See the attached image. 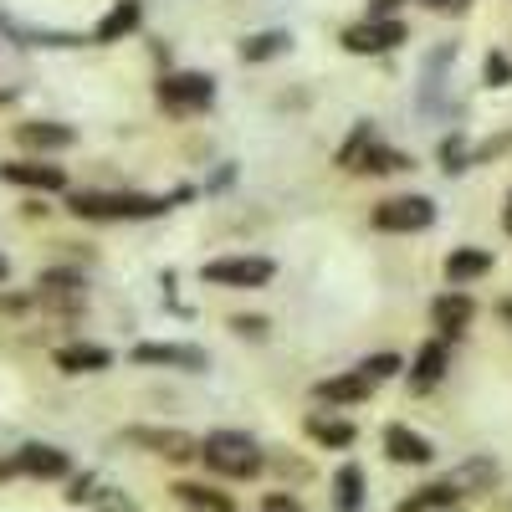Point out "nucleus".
Wrapping results in <instances>:
<instances>
[{
    "label": "nucleus",
    "instance_id": "f257e3e1",
    "mask_svg": "<svg viewBox=\"0 0 512 512\" xmlns=\"http://www.w3.org/2000/svg\"><path fill=\"white\" fill-rule=\"evenodd\" d=\"M190 190L180 195H103V190H82L72 195V216L82 221H149V216H164L175 200H185Z\"/></svg>",
    "mask_w": 512,
    "mask_h": 512
},
{
    "label": "nucleus",
    "instance_id": "f03ea898",
    "mask_svg": "<svg viewBox=\"0 0 512 512\" xmlns=\"http://www.w3.org/2000/svg\"><path fill=\"white\" fill-rule=\"evenodd\" d=\"M200 461H205L216 477L246 482V477L262 472V446H256L251 436H241V431H210V436L200 441Z\"/></svg>",
    "mask_w": 512,
    "mask_h": 512
},
{
    "label": "nucleus",
    "instance_id": "7ed1b4c3",
    "mask_svg": "<svg viewBox=\"0 0 512 512\" xmlns=\"http://www.w3.org/2000/svg\"><path fill=\"white\" fill-rule=\"evenodd\" d=\"M338 164L359 169V175H390V169H405V154H395L390 144H379L374 128H354V139L338 149Z\"/></svg>",
    "mask_w": 512,
    "mask_h": 512
},
{
    "label": "nucleus",
    "instance_id": "20e7f679",
    "mask_svg": "<svg viewBox=\"0 0 512 512\" xmlns=\"http://www.w3.org/2000/svg\"><path fill=\"white\" fill-rule=\"evenodd\" d=\"M374 231H425L436 221V200H425V195H390V200H379L374 205Z\"/></svg>",
    "mask_w": 512,
    "mask_h": 512
},
{
    "label": "nucleus",
    "instance_id": "39448f33",
    "mask_svg": "<svg viewBox=\"0 0 512 512\" xmlns=\"http://www.w3.org/2000/svg\"><path fill=\"white\" fill-rule=\"evenodd\" d=\"M159 103L175 108V113H200V108L216 103V82L205 72H169L159 82Z\"/></svg>",
    "mask_w": 512,
    "mask_h": 512
},
{
    "label": "nucleus",
    "instance_id": "423d86ee",
    "mask_svg": "<svg viewBox=\"0 0 512 512\" xmlns=\"http://www.w3.org/2000/svg\"><path fill=\"white\" fill-rule=\"evenodd\" d=\"M272 262L267 256H221V262H205L200 267V277L210 282V287H262V282H272Z\"/></svg>",
    "mask_w": 512,
    "mask_h": 512
},
{
    "label": "nucleus",
    "instance_id": "0eeeda50",
    "mask_svg": "<svg viewBox=\"0 0 512 512\" xmlns=\"http://www.w3.org/2000/svg\"><path fill=\"white\" fill-rule=\"evenodd\" d=\"M123 441H134L139 451H154L164 461H195L200 456V441L185 431H169V425H128Z\"/></svg>",
    "mask_w": 512,
    "mask_h": 512
},
{
    "label": "nucleus",
    "instance_id": "6e6552de",
    "mask_svg": "<svg viewBox=\"0 0 512 512\" xmlns=\"http://www.w3.org/2000/svg\"><path fill=\"white\" fill-rule=\"evenodd\" d=\"M405 41V26L400 21H364V26H349L344 31V47L349 52H359V57H379V52H395Z\"/></svg>",
    "mask_w": 512,
    "mask_h": 512
},
{
    "label": "nucleus",
    "instance_id": "1a4fd4ad",
    "mask_svg": "<svg viewBox=\"0 0 512 512\" xmlns=\"http://www.w3.org/2000/svg\"><path fill=\"white\" fill-rule=\"evenodd\" d=\"M67 451H57V446H41V441H31V446H21L16 451V472H26V477H41V482H57V477H67Z\"/></svg>",
    "mask_w": 512,
    "mask_h": 512
},
{
    "label": "nucleus",
    "instance_id": "9d476101",
    "mask_svg": "<svg viewBox=\"0 0 512 512\" xmlns=\"http://www.w3.org/2000/svg\"><path fill=\"white\" fill-rule=\"evenodd\" d=\"M0 180L6 185H26V190H62L67 175L57 164H41V159H16V164H0Z\"/></svg>",
    "mask_w": 512,
    "mask_h": 512
},
{
    "label": "nucleus",
    "instance_id": "9b49d317",
    "mask_svg": "<svg viewBox=\"0 0 512 512\" xmlns=\"http://www.w3.org/2000/svg\"><path fill=\"white\" fill-rule=\"evenodd\" d=\"M472 297H466V292H441L436 297V303H431V323H436V333L446 338V344H451V338H461V328L466 323H472Z\"/></svg>",
    "mask_w": 512,
    "mask_h": 512
},
{
    "label": "nucleus",
    "instance_id": "f8f14e48",
    "mask_svg": "<svg viewBox=\"0 0 512 512\" xmlns=\"http://www.w3.org/2000/svg\"><path fill=\"white\" fill-rule=\"evenodd\" d=\"M446 374V338H431V344H420L415 364H410V390L425 395V390H436Z\"/></svg>",
    "mask_w": 512,
    "mask_h": 512
},
{
    "label": "nucleus",
    "instance_id": "ddd939ff",
    "mask_svg": "<svg viewBox=\"0 0 512 512\" xmlns=\"http://www.w3.org/2000/svg\"><path fill=\"white\" fill-rule=\"evenodd\" d=\"M384 451H390V461H400V466H425L436 456V446L425 436H415L410 425H390V431H384Z\"/></svg>",
    "mask_w": 512,
    "mask_h": 512
},
{
    "label": "nucleus",
    "instance_id": "4468645a",
    "mask_svg": "<svg viewBox=\"0 0 512 512\" xmlns=\"http://www.w3.org/2000/svg\"><path fill=\"white\" fill-rule=\"evenodd\" d=\"M497 477H502V466H497L492 456H472V461H461L456 472L446 477V487H456L461 497H466V492H492Z\"/></svg>",
    "mask_w": 512,
    "mask_h": 512
},
{
    "label": "nucleus",
    "instance_id": "2eb2a0df",
    "mask_svg": "<svg viewBox=\"0 0 512 512\" xmlns=\"http://www.w3.org/2000/svg\"><path fill=\"white\" fill-rule=\"evenodd\" d=\"M134 364H169V369H205V354L190 344H139Z\"/></svg>",
    "mask_w": 512,
    "mask_h": 512
},
{
    "label": "nucleus",
    "instance_id": "dca6fc26",
    "mask_svg": "<svg viewBox=\"0 0 512 512\" xmlns=\"http://www.w3.org/2000/svg\"><path fill=\"white\" fill-rule=\"evenodd\" d=\"M369 390H374V384L354 369V374H338V379H318V390H313V395H318L323 405H354V400H364Z\"/></svg>",
    "mask_w": 512,
    "mask_h": 512
},
{
    "label": "nucleus",
    "instance_id": "f3484780",
    "mask_svg": "<svg viewBox=\"0 0 512 512\" xmlns=\"http://www.w3.org/2000/svg\"><path fill=\"white\" fill-rule=\"evenodd\" d=\"M108 364H113V354L98 349V344H67V349H57V369L62 374H98Z\"/></svg>",
    "mask_w": 512,
    "mask_h": 512
},
{
    "label": "nucleus",
    "instance_id": "a211bd4d",
    "mask_svg": "<svg viewBox=\"0 0 512 512\" xmlns=\"http://www.w3.org/2000/svg\"><path fill=\"white\" fill-rule=\"evenodd\" d=\"M456 507H461V492L446 487V482H436V487H420L415 497H405L395 512H456Z\"/></svg>",
    "mask_w": 512,
    "mask_h": 512
},
{
    "label": "nucleus",
    "instance_id": "6ab92c4d",
    "mask_svg": "<svg viewBox=\"0 0 512 512\" xmlns=\"http://www.w3.org/2000/svg\"><path fill=\"white\" fill-rule=\"evenodd\" d=\"M487 272H492V256L477 251V246H461V251L446 256V277H451V282H477V277H487Z\"/></svg>",
    "mask_w": 512,
    "mask_h": 512
},
{
    "label": "nucleus",
    "instance_id": "aec40b11",
    "mask_svg": "<svg viewBox=\"0 0 512 512\" xmlns=\"http://www.w3.org/2000/svg\"><path fill=\"white\" fill-rule=\"evenodd\" d=\"M16 139H21L26 149H67V144H72V128H67V123H21Z\"/></svg>",
    "mask_w": 512,
    "mask_h": 512
},
{
    "label": "nucleus",
    "instance_id": "412c9836",
    "mask_svg": "<svg viewBox=\"0 0 512 512\" xmlns=\"http://www.w3.org/2000/svg\"><path fill=\"white\" fill-rule=\"evenodd\" d=\"M308 436H313L318 446L338 451V446H354V425L338 420V415H308Z\"/></svg>",
    "mask_w": 512,
    "mask_h": 512
},
{
    "label": "nucleus",
    "instance_id": "4be33fe9",
    "mask_svg": "<svg viewBox=\"0 0 512 512\" xmlns=\"http://www.w3.org/2000/svg\"><path fill=\"white\" fill-rule=\"evenodd\" d=\"M139 26V0H118V6L98 21V31H93V41H118V36H128Z\"/></svg>",
    "mask_w": 512,
    "mask_h": 512
},
{
    "label": "nucleus",
    "instance_id": "5701e85b",
    "mask_svg": "<svg viewBox=\"0 0 512 512\" xmlns=\"http://www.w3.org/2000/svg\"><path fill=\"white\" fill-rule=\"evenodd\" d=\"M175 497H180L185 507H195V512H231V497H226V492L200 487V482H180V487H175Z\"/></svg>",
    "mask_w": 512,
    "mask_h": 512
},
{
    "label": "nucleus",
    "instance_id": "b1692460",
    "mask_svg": "<svg viewBox=\"0 0 512 512\" xmlns=\"http://www.w3.org/2000/svg\"><path fill=\"white\" fill-rule=\"evenodd\" d=\"M333 492H338V512H359L364 507V472L359 466H338Z\"/></svg>",
    "mask_w": 512,
    "mask_h": 512
},
{
    "label": "nucleus",
    "instance_id": "393cba45",
    "mask_svg": "<svg viewBox=\"0 0 512 512\" xmlns=\"http://www.w3.org/2000/svg\"><path fill=\"white\" fill-rule=\"evenodd\" d=\"M282 52H287V36L282 31H262V36H251L246 47H241L246 62H267V57H282Z\"/></svg>",
    "mask_w": 512,
    "mask_h": 512
},
{
    "label": "nucleus",
    "instance_id": "a878e982",
    "mask_svg": "<svg viewBox=\"0 0 512 512\" xmlns=\"http://www.w3.org/2000/svg\"><path fill=\"white\" fill-rule=\"evenodd\" d=\"M359 374H364L369 384H384V379H395V374H400V354H369V359L359 364Z\"/></svg>",
    "mask_w": 512,
    "mask_h": 512
},
{
    "label": "nucleus",
    "instance_id": "bb28decb",
    "mask_svg": "<svg viewBox=\"0 0 512 512\" xmlns=\"http://www.w3.org/2000/svg\"><path fill=\"white\" fill-rule=\"evenodd\" d=\"M507 82H512V62L502 52H492L487 57V88H507Z\"/></svg>",
    "mask_w": 512,
    "mask_h": 512
},
{
    "label": "nucleus",
    "instance_id": "cd10ccee",
    "mask_svg": "<svg viewBox=\"0 0 512 512\" xmlns=\"http://www.w3.org/2000/svg\"><path fill=\"white\" fill-rule=\"evenodd\" d=\"M36 287H41V292H77V287H82V277H77V272H47Z\"/></svg>",
    "mask_w": 512,
    "mask_h": 512
},
{
    "label": "nucleus",
    "instance_id": "c85d7f7f",
    "mask_svg": "<svg viewBox=\"0 0 512 512\" xmlns=\"http://www.w3.org/2000/svg\"><path fill=\"white\" fill-rule=\"evenodd\" d=\"M441 169H446V175H456V169H466V144L461 139H446V149H441Z\"/></svg>",
    "mask_w": 512,
    "mask_h": 512
},
{
    "label": "nucleus",
    "instance_id": "c756f323",
    "mask_svg": "<svg viewBox=\"0 0 512 512\" xmlns=\"http://www.w3.org/2000/svg\"><path fill=\"white\" fill-rule=\"evenodd\" d=\"M93 507H98V512H139L123 492H98V497H93Z\"/></svg>",
    "mask_w": 512,
    "mask_h": 512
},
{
    "label": "nucleus",
    "instance_id": "7c9ffc66",
    "mask_svg": "<svg viewBox=\"0 0 512 512\" xmlns=\"http://www.w3.org/2000/svg\"><path fill=\"white\" fill-rule=\"evenodd\" d=\"M231 328H236L241 338H262V333H267V318H236Z\"/></svg>",
    "mask_w": 512,
    "mask_h": 512
},
{
    "label": "nucleus",
    "instance_id": "2f4dec72",
    "mask_svg": "<svg viewBox=\"0 0 512 512\" xmlns=\"http://www.w3.org/2000/svg\"><path fill=\"white\" fill-rule=\"evenodd\" d=\"M67 497H72V502H93V497H98V492H93V477H77Z\"/></svg>",
    "mask_w": 512,
    "mask_h": 512
},
{
    "label": "nucleus",
    "instance_id": "473e14b6",
    "mask_svg": "<svg viewBox=\"0 0 512 512\" xmlns=\"http://www.w3.org/2000/svg\"><path fill=\"white\" fill-rule=\"evenodd\" d=\"M267 512H297V502H287V497H267Z\"/></svg>",
    "mask_w": 512,
    "mask_h": 512
},
{
    "label": "nucleus",
    "instance_id": "72a5a7b5",
    "mask_svg": "<svg viewBox=\"0 0 512 512\" xmlns=\"http://www.w3.org/2000/svg\"><path fill=\"white\" fill-rule=\"evenodd\" d=\"M425 6H436V11H456V6H466V0H425Z\"/></svg>",
    "mask_w": 512,
    "mask_h": 512
},
{
    "label": "nucleus",
    "instance_id": "f704fd0d",
    "mask_svg": "<svg viewBox=\"0 0 512 512\" xmlns=\"http://www.w3.org/2000/svg\"><path fill=\"white\" fill-rule=\"evenodd\" d=\"M502 226H507V236H512V190H507V205H502Z\"/></svg>",
    "mask_w": 512,
    "mask_h": 512
},
{
    "label": "nucleus",
    "instance_id": "c9c22d12",
    "mask_svg": "<svg viewBox=\"0 0 512 512\" xmlns=\"http://www.w3.org/2000/svg\"><path fill=\"white\" fill-rule=\"evenodd\" d=\"M0 277H6V256H0Z\"/></svg>",
    "mask_w": 512,
    "mask_h": 512
},
{
    "label": "nucleus",
    "instance_id": "e433bc0d",
    "mask_svg": "<svg viewBox=\"0 0 512 512\" xmlns=\"http://www.w3.org/2000/svg\"><path fill=\"white\" fill-rule=\"evenodd\" d=\"M502 313H507V318H512V303H507V308H502Z\"/></svg>",
    "mask_w": 512,
    "mask_h": 512
}]
</instances>
